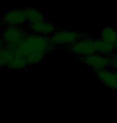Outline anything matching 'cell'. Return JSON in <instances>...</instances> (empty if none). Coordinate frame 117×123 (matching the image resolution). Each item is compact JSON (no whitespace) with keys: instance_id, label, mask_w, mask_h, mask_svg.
Returning a JSON list of instances; mask_svg holds the SVG:
<instances>
[{"instance_id":"obj_5","label":"cell","mask_w":117,"mask_h":123,"mask_svg":"<svg viewBox=\"0 0 117 123\" xmlns=\"http://www.w3.org/2000/svg\"><path fill=\"white\" fill-rule=\"evenodd\" d=\"M27 23L24 8L12 9L2 14L1 24L6 27L9 26H22Z\"/></svg>"},{"instance_id":"obj_12","label":"cell","mask_w":117,"mask_h":123,"mask_svg":"<svg viewBox=\"0 0 117 123\" xmlns=\"http://www.w3.org/2000/svg\"><path fill=\"white\" fill-rule=\"evenodd\" d=\"M100 38L108 43L115 44L117 42V31L110 26H104L100 32Z\"/></svg>"},{"instance_id":"obj_2","label":"cell","mask_w":117,"mask_h":123,"mask_svg":"<svg viewBox=\"0 0 117 123\" xmlns=\"http://www.w3.org/2000/svg\"><path fill=\"white\" fill-rule=\"evenodd\" d=\"M66 50L70 54L79 58L92 55L96 52L94 38L90 34H82L77 41L67 46Z\"/></svg>"},{"instance_id":"obj_10","label":"cell","mask_w":117,"mask_h":123,"mask_svg":"<svg viewBox=\"0 0 117 123\" xmlns=\"http://www.w3.org/2000/svg\"><path fill=\"white\" fill-rule=\"evenodd\" d=\"M28 66L29 65L27 60H26V58L14 51V58L7 64L6 67L10 70L22 71L26 70Z\"/></svg>"},{"instance_id":"obj_4","label":"cell","mask_w":117,"mask_h":123,"mask_svg":"<svg viewBox=\"0 0 117 123\" xmlns=\"http://www.w3.org/2000/svg\"><path fill=\"white\" fill-rule=\"evenodd\" d=\"M27 31L22 26H9L4 28L1 38L6 46L11 50H15L19 41L26 35Z\"/></svg>"},{"instance_id":"obj_1","label":"cell","mask_w":117,"mask_h":123,"mask_svg":"<svg viewBox=\"0 0 117 123\" xmlns=\"http://www.w3.org/2000/svg\"><path fill=\"white\" fill-rule=\"evenodd\" d=\"M56 46L51 42L50 36H44L27 31L26 35L19 41L14 51L24 57L33 53L43 52L48 54Z\"/></svg>"},{"instance_id":"obj_7","label":"cell","mask_w":117,"mask_h":123,"mask_svg":"<svg viewBox=\"0 0 117 123\" xmlns=\"http://www.w3.org/2000/svg\"><path fill=\"white\" fill-rule=\"evenodd\" d=\"M97 78L109 90H117V72L113 67H108L95 72Z\"/></svg>"},{"instance_id":"obj_13","label":"cell","mask_w":117,"mask_h":123,"mask_svg":"<svg viewBox=\"0 0 117 123\" xmlns=\"http://www.w3.org/2000/svg\"><path fill=\"white\" fill-rule=\"evenodd\" d=\"M14 50L8 48L6 46L4 50L0 53V68L6 66L14 58Z\"/></svg>"},{"instance_id":"obj_16","label":"cell","mask_w":117,"mask_h":123,"mask_svg":"<svg viewBox=\"0 0 117 123\" xmlns=\"http://www.w3.org/2000/svg\"><path fill=\"white\" fill-rule=\"evenodd\" d=\"M113 58H114V60H113V63H112L111 67H113L114 69H115L116 71L117 72V58H116L114 55H113Z\"/></svg>"},{"instance_id":"obj_11","label":"cell","mask_w":117,"mask_h":123,"mask_svg":"<svg viewBox=\"0 0 117 123\" xmlns=\"http://www.w3.org/2000/svg\"><path fill=\"white\" fill-rule=\"evenodd\" d=\"M23 8L24 11H25L26 20H27V23H34L45 19L44 13H42L41 11H39L36 7L26 6L23 7Z\"/></svg>"},{"instance_id":"obj_15","label":"cell","mask_w":117,"mask_h":123,"mask_svg":"<svg viewBox=\"0 0 117 123\" xmlns=\"http://www.w3.org/2000/svg\"><path fill=\"white\" fill-rule=\"evenodd\" d=\"M5 47H6V44L4 43V42L2 41V38H0V53L4 50Z\"/></svg>"},{"instance_id":"obj_6","label":"cell","mask_w":117,"mask_h":123,"mask_svg":"<svg viewBox=\"0 0 117 123\" xmlns=\"http://www.w3.org/2000/svg\"><path fill=\"white\" fill-rule=\"evenodd\" d=\"M82 34L76 31H70L65 30H58L53 35L50 36L51 42L55 46H65L74 43L80 38Z\"/></svg>"},{"instance_id":"obj_9","label":"cell","mask_w":117,"mask_h":123,"mask_svg":"<svg viewBox=\"0 0 117 123\" xmlns=\"http://www.w3.org/2000/svg\"><path fill=\"white\" fill-rule=\"evenodd\" d=\"M94 44L96 53L108 56L113 55L116 52L114 44L108 43V42L104 41V39L100 38H94Z\"/></svg>"},{"instance_id":"obj_14","label":"cell","mask_w":117,"mask_h":123,"mask_svg":"<svg viewBox=\"0 0 117 123\" xmlns=\"http://www.w3.org/2000/svg\"><path fill=\"white\" fill-rule=\"evenodd\" d=\"M47 55L46 53L43 52H37L33 53L26 56V60H27L29 66H34L37 64L40 63L44 58H45V55Z\"/></svg>"},{"instance_id":"obj_8","label":"cell","mask_w":117,"mask_h":123,"mask_svg":"<svg viewBox=\"0 0 117 123\" xmlns=\"http://www.w3.org/2000/svg\"><path fill=\"white\" fill-rule=\"evenodd\" d=\"M27 29L29 31L40 34V35L51 36L60 28L56 24L51 23L50 21H46L45 19V20L38 22V23H27Z\"/></svg>"},{"instance_id":"obj_17","label":"cell","mask_w":117,"mask_h":123,"mask_svg":"<svg viewBox=\"0 0 117 123\" xmlns=\"http://www.w3.org/2000/svg\"><path fill=\"white\" fill-rule=\"evenodd\" d=\"M113 55L115 56L116 58H117V52H116V53H115V54H113Z\"/></svg>"},{"instance_id":"obj_3","label":"cell","mask_w":117,"mask_h":123,"mask_svg":"<svg viewBox=\"0 0 117 123\" xmlns=\"http://www.w3.org/2000/svg\"><path fill=\"white\" fill-rule=\"evenodd\" d=\"M79 59L95 73L103 69L111 67L114 58L113 55L107 56L95 52L92 55L79 58Z\"/></svg>"}]
</instances>
